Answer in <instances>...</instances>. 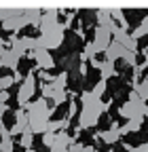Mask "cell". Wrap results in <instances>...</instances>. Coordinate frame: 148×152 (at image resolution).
I'll return each mask as SVG.
<instances>
[{
    "mask_svg": "<svg viewBox=\"0 0 148 152\" xmlns=\"http://www.w3.org/2000/svg\"><path fill=\"white\" fill-rule=\"evenodd\" d=\"M26 129H28V114H26L23 108H19V110H15V125L9 129V133H11V137L13 135H21Z\"/></svg>",
    "mask_w": 148,
    "mask_h": 152,
    "instance_id": "cell-7",
    "label": "cell"
},
{
    "mask_svg": "<svg viewBox=\"0 0 148 152\" xmlns=\"http://www.w3.org/2000/svg\"><path fill=\"white\" fill-rule=\"evenodd\" d=\"M104 53H106V61H112V64H114L116 59H121V57H123L125 49H123L121 42H114V40H112V42H110V47H108Z\"/></svg>",
    "mask_w": 148,
    "mask_h": 152,
    "instance_id": "cell-10",
    "label": "cell"
},
{
    "mask_svg": "<svg viewBox=\"0 0 148 152\" xmlns=\"http://www.w3.org/2000/svg\"><path fill=\"white\" fill-rule=\"evenodd\" d=\"M4 112H9V104H7V106H0V127H4V121H2Z\"/></svg>",
    "mask_w": 148,
    "mask_h": 152,
    "instance_id": "cell-32",
    "label": "cell"
},
{
    "mask_svg": "<svg viewBox=\"0 0 148 152\" xmlns=\"http://www.w3.org/2000/svg\"><path fill=\"white\" fill-rule=\"evenodd\" d=\"M34 93H36V76H34V70H32L23 76V80L19 85V91H17V104H19V108H26L30 104Z\"/></svg>",
    "mask_w": 148,
    "mask_h": 152,
    "instance_id": "cell-3",
    "label": "cell"
},
{
    "mask_svg": "<svg viewBox=\"0 0 148 152\" xmlns=\"http://www.w3.org/2000/svg\"><path fill=\"white\" fill-rule=\"evenodd\" d=\"M146 80H148V76H146Z\"/></svg>",
    "mask_w": 148,
    "mask_h": 152,
    "instance_id": "cell-42",
    "label": "cell"
},
{
    "mask_svg": "<svg viewBox=\"0 0 148 152\" xmlns=\"http://www.w3.org/2000/svg\"><path fill=\"white\" fill-rule=\"evenodd\" d=\"M28 57H30V59H34V61H36V68L42 70V72H47V70H53V68H55V59H53V55H51L49 51H45V49H34V51H30V53H28Z\"/></svg>",
    "mask_w": 148,
    "mask_h": 152,
    "instance_id": "cell-4",
    "label": "cell"
},
{
    "mask_svg": "<svg viewBox=\"0 0 148 152\" xmlns=\"http://www.w3.org/2000/svg\"><path fill=\"white\" fill-rule=\"evenodd\" d=\"M136 93H138V97L142 99V102H148V80L144 78V80H140L138 85H136V89H133Z\"/></svg>",
    "mask_w": 148,
    "mask_h": 152,
    "instance_id": "cell-18",
    "label": "cell"
},
{
    "mask_svg": "<svg viewBox=\"0 0 148 152\" xmlns=\"http://www.w3.org/2000/svg\"><path fill=\"white\" fill-rule=\"evenodd\" d=\"M95 55H97L95 45H93V42H85V49H83V53H81V59H83V61H87V59H95Z\"/></svg>",
    "mask_w": 148,
    "mask_h": 152,
    "instance_id": "cell-17",
    "label": "cell"
},
{
    "mask_svg": "<svg viewBox=\"0 0 148 152\" xmlns=\"http://www.w3.org/2000/svg\"><path fill=\"white\" fill-rule=\"evenodd\" d=\"M13 150H15L13 137H9V140H0V152H13Z\"/></svg>",
    "mask_w": 148,
    "mask_h": 152,
    "instance_id": "cell-25",
    "label": "cell"
},
{
    "mask_svg": "<svg viewBox=\"0 0 148 152\" xmlns=\"http://www.w3.org/2000/svg\"><path fill=\"white\" fill-rule=\"evenodd\" d=\"M97 152H102V150H97Z\"/></svg>",
    "mask_w": 148,
    "mask_h": 152,
    "instance_id": "cell-43",
    "label": "cell"
},
{
    "mask_svg": "<svg viewBox=\"0 0 148 152\" xmlns=\"http://www.w3.org/2000/svg\"><path fill=\"white\" fill-rule=\"evenodd\" d=\"M146 110H148L146 102H142V99L138 97V93L131 91V93H129V99H127L125 104H121L119 114H121L123 118H127V121H136V118H144Z\"/></svg>",
    "mask_w": 148,
    "mask_h": 152,
    "instance_id": "cell-1",
    "label": "cell"
},
{
    "mask_svg": "<svg viewBox=\"0 0 148 152\" xmlns=\"http://www.w3.org/2000/svg\"><path fill=\"white\" fill-rule=\"evenodd\" d=\"M53 142H55V133H49V131H47V133H42V144H45L47 148H51V146H53Z\"/></svg>",
    "mask_w": 148,
    "mask_h": 152,
    "instance_id": "cell-27",
    "label": "cell"
},
{
    "mask_svg": "<svg viewBox=\"0 0 148 152\" xmlns=\"http://www.w3.org/2000/svg\"><path fill=\"white\" fill-rule=\"evenodd\" d=\"M100 74H102V80H108V78H112V76H116V68L112 61H100Z\"/></svg>",
    "mask_w": 148,
    "mask_h": 152,
    "instance_id": "cell-13",
    "label": "cell"
},
{
    "mask_svg": "<svg viewBox=\"0 0 148 152\" xmlns=\"http://www.w3.org/2000/svg\"><path fill=\"white\" fill-rule=\"evenodd\" d=\"M146 61H148V59H146Z\"/></svg>",
    "mask_w": 148,
    "mask_h": 152,
    "instance_id": "cell-45",
    "label": "cell"
},
{
    "mask_svg": "<svg viewBox=\"0 0 148 152\" xmlns=\"http://www.w3.org/2000/svg\"><path fill=\"white\" fill-rule=\"evenodd\" d=\"M129 152H148V142H144V144H140V146H131L129 148Z\"/></svg>",
    "mask_w": 148,
    "mask_h": 152,
    "instance_id": "cell-28",
    "label": "cell"
},
{
    "mask_svg": "<svg viewBox=\"0 0 148 152\" xmlns=\"http://www.w3.org/2000/svg\"><path fill=\"white\" fill-rule=\"evenodd\" d=\"M83 152H97L95 146H83Z\"/></svg>",
    "mask_w": 148,
    "mask_h": 152,
    "instance_id": "cell-36",
    "label": "cell"
},
{
    "mask_svg": "<svg viewBox=\"0 0 148 152\" xmlns=\"http://www.w3.org/2000/svg\"><path fill=\"white\" fill-rule=\"evenodd\" d=\"M9 137H11L9 129H7V127H0V140H9Z\"/></svg>",
    "mask_w": 148,
    "mask_h": 152,
    "instance_id": "cell-33",
    "label": "cell"
},
{
    "mask_svg": "<svg viewBox=\"0 0 148 152\" xmlns=\"http://www.w3.org/2000/svg\"><path fill=\"white\" fill-rule=\"evenodd\" d=\"M142 53H144V57L148 59V47H144V51H142Z\"/></svg>",
    "mask_w": 148,
    "mask_h": 152,
    "instance_id": "cell-39",
    "label": "cell"
},
{
    "mask_svg": "<svg viewBox=\"0 0 148 152\" xmlns=\"http://www.w3.org/2000/svg\"><path fill=\"white\" fill-rule=\"evenodd\" d=\"M140 28L144 30V34H148V15H146V17L142 19V21H140Z\"/></svg>",
    "mask_w": 148,
    "mask_h": 152,
    "instance_id": "cell-34",
    "label": "cell"
},
{
    "mask_svg": "<svg viewBox=\"0 0 148 152\" xmlns=\"http://www.w3.org/2000/svg\"><path fill=\"white\" fill-rule=\"evenodd\" d=\"M40 78H42L45 83H51V80H53V76H51L49 72H42V70H40Z\"/></svg>",
    "mask_w": 148,
    "mask_h": 152,
    "instance_id": "cell-35",
    "label": "cell"
},
{
    "mask_svg": "<svg viewBox=\"0 0 148 152\" xmlns=\"http://www.w3.org/2000/svg\"><path fill=\"white\" fill-rule=\"evenodd\" d=\"M51 87H53L55 91H66V87H68V72L64 70V72H59L57 76H53Z\"/></svg>",
    "mask_w": 148,
    "mask_h": 152,
    "instance_id": "cell-14",
    "label": "cell"
},
{
    "mask_svg": "<svg viewBox=\"0 0 148 152\" xmlns=\"http://www.w3.org/2000/svg\"><path fill=\"white\" fill-rule=\"evenodd\" d=\"M68 102V91H55L53 93V104L59 106V104H66Z\"/></svg>",
    "mask_w": 148,
    "mask_h": 152,
    "instance_id": "cell-23",
    "label": "cell"
},
{
    "mask_svg": "<svg viewBox=\"0 0 148 152\" xmlns=\"http://www.w3.org/2000/svg\"><path fill=\"white\" fill-rule=\"evenodd\" d=\"M106 93V80H100L93 85V89H91V95H93L95 99H102V95Z\"/></svg>",
    "mask_w": 148,
    "mask_h": 152,
    "instance_id": "cell-21",
    "label": "cell"
},
{
    "mask_svg": "<svg viewBox=\"0 0 148 152\" xmlns=\"http://www.w3.org/2000/svg\"><path fill=\"white\" fill-rule=\"evenodd\" d=\"M0 68L17 72V68H19V57H17L11 49H4L2 53H0Z\"/></svg>",
    "mask_w": 148,
    "mask_h": 152,
    "instance_id": "cell-9",
    "label": "cell"
},
{
    "mask_svg": "<svg viewBox=\"0 0 148 152\" xmlns=\"http://www.w3.org/2000/svg\"><path fill=\"white\" fill-rule=\"evenodd\" d=\"M26 114H28V116H42V118H51V114H53V108H49L47 106V99H36V102H30L26 108Z\"/></svg>",
    "mask_w": 148,
    "mask_h": 152,
    "instance_id": "cell-6",
    "label": "cell"
},
{
    "mask_svg": "<svg viewBox=\"0 0 148 152\" xmlns=\"http://www.w3.org/2000/svg\"><path fill=\"white\" fill-rule=\"evenodd\" d=\"M9 99H11V93L9 91H0V106H7Z\"/></svg>",
    "mask_w": 148,
    "mask_h": 152,
    "instance_id": "cell-29",
    "label": "cell"
},
{
    "mask_svg": "<svg viewBox=\"0 0 148 152\" xmlns=\"http://www.w3.org/2000/svg\"><path fill=\"white\" fill-rule=\"evenodd\" d=\"M95 140H102L104 144H110V146L116 144V142H121V131H119V125H116V123H112L108 131H97V133H95Z\"/></svg>",
    "mask_w": 148,
    "mask_h": 152,
    "instance_id": "cell-8",
    "label": "cell"
},
{
    "mask_svg": "<svg viewBox=\"0 0 148 152\" xmlns=\"http://www.w3.org/2000/svg\"><path fill=\"white\" fill-rule=\"evenodd\" d=\"M102 99H95L93 95H91V91H83L81 93V106L83 108H93V106H97Z\"/></svg>",
    "mask_w": 148,
    "mask_h": 152,
    "instance_id": "cell-16",
    "label": "cell"
},
{
    "mask_svg": "<svg viewBox=\"0 0 148 152\" xmlns=\"http://www.w3.org/2000/svg\"><path fill=\"white\" fill-rule=\"evenodd\" d=\"M121 59H123V61H125L127 66H131V68H136V66H138V53H133V51H125Z\"/></svg>",
    "mask_w": 148,
    "mask_h": 152,
    "instance_id": "cell-20",
    "label": "cell"
},
{
    "mask_svg": "<svg viewBox=\"0 0 148 152\" xmlns=\"http://www.w3.org/2000/svg\"><path fill=\"white\" fill-rule=\"evenodd\" d=\"M146 36H148V34H146Z\"/></svg>",
    "mask_w": 148,
    "mask_h": 152,
    "instance_id": "cell-44",
    "label": "cell"
},
{
    "mask_svg": "<svg viewBox=\"0 0 148 152\" xmlns=\"http://www.w3.org/2000/svg\"><path fill=\"white\" fill-rule=\"evenodd\" d=\"M32 144H34V135L26 129V131L21 133V137H19V146H21V148H26V150H30V148H32Z\"/></svg>",
    "mask_w": 148,
    "mask_h": 152,
    "instance_id": "cell-19",
    "label": "cell"
},
{
    "mask_svg": "<svg viewBox=\"0 0 148 152\" xmlns=\"http://www.w3.org/2000/svg\"><path fill=\"white\" fill-rule=\"evenodd\" d=\"M108 11H110L112 21L119 23L121 30H127V28H129V21H127V17H125V11H123V9H108Z\"/></svg>",
    "mask_w": 148,
    "mask_h": 152,
    "instance_id": "cell-12",
    "label": "cell"
},
{
    "mask_svg": "<svg viewBox=\"0 0 148 152\" xmlns=\"http://www.w3.org/2000/svg\"><path fill=\"white\" fill-rule=\"evenodd\" d=\"M89 66H91V68H100V61H97V59H89Z\"/></svg>",
    "mask_w": 148,
    "mask_h": 152,
    "instance_id": "cell-37",
    "label": "cell"
},
{
    "mask_svg": "<svg viewBox=\"0 0 148 152\" xmlns=\"http://www.w3.org/2000/svg\"><path fill=\"white\" fill-rule=\"evenodd\" d=\"M110 110V102H100L93 108H81L78 112V129H91L100 123V116Z\"/></svg>",
    "mask_w": 148,
    "mask_h": 152,
    "instance_id": "cell-2",
    "label": "cell"
},
{
    "mask_svg": "<svg viewBox=\"0 0 148 152\" xmlns=\"http://www.w3.org/2000/svg\"><path fill=\"white\" fill-rule=\"evenodd\" d=\"M68 152H83V144H78V142L70 144V146H68Z\"/></svg>",
    "mask_w": 148,
    "mask_h": 152,
    "instance_id": "cell-30",
    "label": "cell"
},
{
    "mask_svg": "<svg viewBox=\"0 0 148 152\" xmlns=\"http://www.w3.org/2000/svg\"><path fill=\"white\" fill-rule=\"evenodd\" d=\"M91 42L95 45L97 53H104V51L110 47V42H112V32H110V28L95 26V30H93V40H91Z\"/></svg>",
    "mask_w": 148,
    "mask_h": 152,
    "instance_id": "cell-5",
    "label": "cell"
},
{
    "mask_svg": "<svg viewBox=\"0 0 148 152\" xmlns=\"http://www.w3.org/2000/svg\"><path fill=\"white\" fill-rule=\"evenodd\" d=\"M40 17H42V11L40 9H26L23 11V19L28 21V26L38 28L40 26Z\"/></svg>",
    "mask_w": 148,
    "mask_h": 152,
    "instance_id": "cell-11",
    "label": "cell"
},
{
    "mask_svg": "<svg viewBox=\"0 0 148 152\" xmlns=\"http://www.w3.org/2000/svg\"><path fill=\"white\" fill-rule=\"evenodd\" d=\"M95 17H97V26H104V28H110L114 21H112V17H110V11L108 9H100L95 11Z\"/></svg>",
    "mask_w": 148,
    "mask_h": 152,
    "instance_id": "cell-15",
    "label": "cell"
},
{
    "mask_svg": "<svg viewBox=\"0 0 148 152\" xmlns=\"http://www.w3.org/2000/svg\"><path fill=\"white\" fill-rule=\"evenodd\" d=\"M26 152H36V150H34V148H30V150H26Z\"/></svg>",
    "mask_w": 148,
    "mask_h": 152,
    "instance_id": "cell-40",
    "label": "cell"
},
{
    "mask_svg": "<svg viewBox=\"0 0 148 152\" xmlns=\"http://www.w3.org/2000/svg\"><path fill=\"white\" fill-rule=\"evenodd\" d=\"M13 85H15L13 76H0V91H9Z\"/></svg>",
    "mask_w": 148,
    "mask_h": 152,
    "instance_id": "cell-24",
    "label": "cell"
},
{
    "mask_svg": "<svg viewBox=\"0 0 148 152\" xmlns=\"http://www.w3.org/2000/svg\"><path fill=\"white\" fill-rule=\"evenodd\" d=\"M4 51V40H2V36H0V53Z\"/></svg>",
    "mask_w": 148,
    "mask_h": 152,
    "instance_id": "cell-38",
    "label": "cell"
},
{
    "mask_svg": "<svg viewBox=\"0 0 148 152\" xmlns=\"http://www.w3.org/2000/svg\"><path fill=\"white\" fill-rule=\"evenodd\" d=\"M40 91H42V99H53V93H55V89L51 87V83H42Z\"/></svg>",
    "mask_w": 148,
    "mask_h": 152,
    "instance_id": "cell-26",
    "label": "cell"
},
{
    "mask_svg": "<svg viewBox=\"0 0 148 152\" xmlns=\"http://www.w3.org/2000/svg\"><path fill=\"white\" fill-rule=\"evenodd\" d=\"M144 116H146V118H148V110H146V114H144Z\"/></svg>",
    "mask_w": 148,
    "mask_h": 152,
    "instance_id": "cell-41",
    "label": "cell"
},
{
    "mask_svg": "<svg viewBox=\"0 0 148 152\" xmlns=\"http://www.w3.org/2000/svg\"><path fill=\"white\" fill-rule=\"evenodd\" d=\"M74 114H76V104L70 102V108H68V114H66V118H72Z\"/></svg>",
    "mask_w": 148,
    "mask_h": 152,
    "instance_id": "cell-31",
    "label": "cell"
},
{
    "mask_svg": "<svg viewBox=\"0 0 148 152\" xmlns=\"http://www.w3.org/2000/svg\"><path fill=\"white\" fill-rule=\"evenodd\" d=\"M21 42H23V47H26L28 53L34 51V49H38V45H36V38H34V36H23V38H21Z\"/></svg>",
    "mask_w": 148,
    "mask_h": 152,
    "instance_id": "cell-22",
    "label": "cell"
}]
</instances>
